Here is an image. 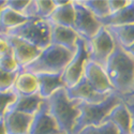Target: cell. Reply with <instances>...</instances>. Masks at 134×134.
<instances>
[{
  "label": "cell",
  "mask_w": 134,
  "mask_h": 134,
  "mask_svg": "<svg viewBox=\"0 0 134 134\" xmlns=\"http://www.w3.org/2000/svg\"><path fill=\"white\" fill-rule=\"evenodd\" d=\"M43 102L44 99H42L39 93L32 96H17L15 102L9 106L8 110H14L26 115L35 116Z\"/></svg>",
  "instance_id": "cell-18"
},
{
  "label": "cell",
  "mask_w": 134,
  "mask_h": 134,
  "mask_svg": "<svg viewBox=\"0 0 134 134\" xmlns=\"http://www.w3.org/2000/svg\"><path fill=\"white\" fill-rule=\"evenodd\" d=\"M74 53L61 46L49 44L44 48L39 57L20 69L23 72L31 74L48 73V74H62L65 66L72 59Z\"/></svg>",
  "instance_id": "cell-3"
},
{
  "label": "cell",
  "mask_w": 134,
  "mask_h": 134,
  "mask_svg": "<svg viewBox=\"0 0 134 134\" xmlns=\"http://www.w3.org/2000/svg\"><path fill=\"white\" fill-rule=\"evenodd\" d=\"M105 28L113 37L115 43L120 47L124 48L134 43V24Z\"/></svg>",
  "instance_id": "cell-23"
},
{
  "label": "cell",
  "mask_w": 134,
  "mask_h": 134,
  "mask_svg": "<svg viewBox=\"0 0 134 134\" xmlns=\"http://www.w3.org/2000/svg\"><path fill=\"white\" fill-rule=\"evenodd\" d=\"M77 102L66 97L64 88L59 89L46 100L49 114L63 134H73L75 122L80 116Z\"/></svg>",
  "instance_id": "cell-4"
},
{
  "label": "cell",
  "mask_w": 134,
  "mask_h": 134,
  "mask_svg": "<svg viewBox=\"0 0 134 134\" xmlns=\"http://www.w3.org/2000/svg\"><path fill=\"white\" fill-rule=\"evenodd\" d=\"M4 2H5V1H1V0H0V11H1V9L3 8V5H4Z\"/></svg>",
  "instance_id": "cell-36"
},
{
  "label": "cell",
  "mask_w": 134,
  "mask_h": 134,
  "mask_svg": "<svg viewBox=\"0 0 134 134\" xmlns=\"http://www.w3.org/2000/svg\"><path fill=\"white\" fill-rule=\"evenodd\" d=\"M17 94L13 89L8 91H0V118H2L8 110L9 106L15 102Z\"/></svg>",
  "instance_id": "cell-27"
},
{
  "label": "cell",
  "mask_w": 134,
  "mask_h": 134,
  "mask_svg": "<svg viewBox=\"0 0 134 134\" xmlns=\"http://www.w3.org/2000/svg\"><path fill=\"white\" fill-rule=\"evenodd\" d=\"M84 5L97 19H101L110 14L108 1H94V0H83L79 1Z\"/></svg>",
  "instance_id": "cell-24"
},
{
  "label": "cell",
  "mask_w": 134,
  "mask_h": 134,
  "mask_svg": "<svg viewBox=\"0 0 134 134\" xmlns=\"http://www.w3.org/2000/svg\"><path fill=\"white\" fill-rule=\"evenodd\" d=\"M4 38V40L8 42V44L11 47V51L13 53V56L19 65L20 69L28 65L32 61H35L41 54V49L32 45L29 42L9 35H0Z\"/></svg>",
  "instance_id": "cell-9"
},
{
  "label": "cell",
  "mask_w": 134,
  "mask_h": 134,
  "mask_svg": "<svg viewBox=\"0 0 134 134\" xmlns=\"http://www.w3.org/2000/svg\"><path fill=\"white\" fill-rule=\"evenodd\" d=\"M77 134H119V132L111 122L104 121L99 127H93V126L86 127Z\"/></svg>",
  "instance_id": "cell-25"
},
{
  "label": "cell",
  "mask_w": 134,
  "mask_h": 134,
  "mask_svg": "<svg viewBox=\"0 0 134 134\" xmlns=\"http://www.w3.org/2000/svg\"><path fill=\"white\" fill-rule=\"evenodd\" d=\"M105 121L111 122L119 134H131L132 116L122 102L110 110Z\"/></svg>",
  "instance_id": "cell-17"
},
{
  "label": "cell",
  "mask_w": 134,
  "mask_h": 134,
  "mask_svg": "<svg viewBox=\"0 0 134 134\" xmlns=\"http://www.w3.org/2000/svg\"><path fill=\"white\" fill-rule=\"evenodd\" d=\"M30 1H5L4 2V7L13 10L14 12H17L19 14H23L24 15V12L26 8L28 7Z\"/></svg>",
  "instance_id": "cell-29"
},
{
  "label": "cell",
  "mask_w": 134,
  "mask_h": 134,
  "mask_svg": "<svg viewBox=\"0 0 134 134\" xmlns=\"http://www.w3.org/2000/svg\"><path fill=\"white\" fill-rule=\"evenodd\" d=\"M61 134H63V133H61Z\"/></svg>",
  "instance_id": "cell-37"
},
{
  "label": "cell",
  "mask_w": 134,
  "mask_h": 134,
  "mask_svg": "<svg viewBox=\"0 0 134 134\" xmlns=\"http://www.w3.org/2000/svg\"><path fill=\"white\" fill-rule=\"evenodd\" d=\"M33 116L7 110L2 117L7 134H28Z\"/></svg>",
  "instance_id": "cell-13"
},
{
  "label": "cell",
  "mask_w": 134,
  "mask_h": 134,
  "mask_svg": "<svg viewBox=\"0 0 134 134\" xmlns=\"http://www.w3.org/2000/svg\"><path fill=\"white\" fill-rule=\"evenodd\" d=\"M0 134H7V131H5V128H4V124H3L2 118H0Z\"/></svg>",
  "instance_id": "cell-34"
},
{
  "label": "cell",
  "mask_w": 134,
  "mask_h": 134,
  "mask_svg": "<svg viewBox=\"0 0 134 134\" xmlns=\"http://www.w3.org/2000/svg\"><path fill=\"white\" fill-rule=\"evenodd\" d=\"M124 51L127 54H129L131 57L134 59V43L131 44V45H129V46H127V47H124Z\"/></svg>",
  "instance_id": "cell-33"
},
{
  "label": "cell",
  "mask_w": 134,
  "mask_h": 134,
  "mask_svg": "<svg viewBox=\"0 0 134 134\" xmlns=\"http://www.w3.org/2000/svg\"><path fill=\"white\" fill-rule=\"evenodd\" d=\"M51 24V44L61 46L69 49L70 52L75 53L76 42L79 40V36L72 28L63 27L60 25Z\"/></svg>",
  "instance_id": "cell-14"
},
{
  "label": "cell",
  "mask_w": 134,
  "mask_h": 134,
  "mask_svg": "<svg viewBox=\"0 0 134 134\" xmlns=\"http://www.w3.org/2000/svg\"><path fill=\"white\" fill-rule=\"evenodd\" d=\"M54 4L56 8L47 20L56 25L74 29L75 11L73 1H58V0L56 1L54 0Z\"/></svg>",
  "instance_id": "cell-15"
},
{
  "label": "cell",
  "mask_w": 134,
  "mask_h": 134,
  "mask_svg": "<svg viewBox=\"0 0 134 134\" xmlns=\"http://www.w3.org/2000/svg\"><path fill=\"white\" fill-rule=\"evenodd\" d=\"M11 52V47L2 36H0V56Z\"/></svg>",
  "instance_id": "cell-32"
},
{
  "label": "cell",
  "mask_w": 134,
  "mask_h": 134,
  "mask_svg": "<svg viewBox=\"0 0 134 134\" xmlns=\"http://www.w3.org/2000/svg\"><path fill=\"white\" fill-rule=\"evenodd\" d=\"M28 19L30 18L3 5L0 11V35H7L10 30L26 23Z\"/></svg>",
  "instance_id": "cell-21"
},
{
  "label": "cell",
  "mask_w": 134,
  "mask_h": 134,
  "mask_svg": "<svg viewBox=\"0 0 134 134\" xmlns=\"http://www.w3.org/2000/svg\"><path fill=\"white\" fill-rule=\"evenodd\" d=\"M85 43L88 59L104 68L108 58L116 47V43L108 30L102 26L92 39L85 41Z\"/></svg>",
  "instance_id": "cell-6"
},
{
  "label": "cell",
  "mask_w": 134,
  "mask_h": 134,
  "mask_svg": "<svg viewBox=\"0 0 134 134\" xmlns=\"http://www.w3.org/2000/svg\"><path fill=\"white\" fill-rule=\"evenodd\" d=\"M121 103V97L118 92L111 91L104 101L100 103H87L77 102V108L80 110V116L77 118L73 134H77L84 128L93 126L99 127L105 121L110 110Z\"/></svg>",
  "instance_id": "cell-2"
},
{
  "label": "cell",
  "mask_w": 134,
  "mask_h": 134,
  "mask_svg": "<svg viewBox=\"0 0 134 134\" xmlns=\"http://www.w3.org/2000/svg\"><path fill=\"white\" fill-rule=\"evenodd\" d=\"M73 5L75 11L74 31L84 41H89L99 32L102 25L79 1H73Z\"/></svg>",
  "instance_id": "cell-8"
},
{
  "label": "cell",
  "mask_w": 134,
  "mask_h": 134,
  "mask_svg": "<svg viewBox=\"0 0 134 134\" xmlns=\"http://www.w3.org/2000/svg\"><path fill=\"white\" fill-rule=\"evenodd\" d=\"M84 77L98 93L108 94L111 91H115L108 81V77L103 66L93 61H90L89 59L86 61L84 66Z\"/></svg>",
  "instance_id": "cell-10"
},
{
  "label": "cell",
  "mask_w": 134,
  "mask_h": 134,
  "mask_svg": "<svg viewBox=\"0 0 134 134\" xmlns=\"http://www.w3.org/2000/svg\"><path fill=\"white\" fill-rule=\"evenodd\" d=\"M87 60L88 54L86 49V43L83 39L79 38L73 57L61 74L64 88L74 86L84 76V66Z\"/></svg>",
  "instance_id": "cell-7"
},
{
  "label": "cell",
  "mask_w": 134,
  "mask_h": 134,
  "mask_svg": "<svg viewBox=\"0 0 134 134\" xmlns=\"http://www.w3.org/2000/svg\"><path fill=\"white\" fill-rule=\"evenodd\" d=\"M64 90L66 97L70 100H72V101L87 102V103H100L104 101L109 94V93L101 94L94 91L84 76L74 86L64 88Z\"/></svg>",
  "instance_id": "cell-11"
},
{
  "label": "cell",
  "mask_w": 134,
  "mask_h": 134,
  "mask_svg": "<svg viewBox=\"0 0 134 134\" xmlns=\"http://www.w3.org/2000/svg\"><path fill=\"white\" fill-rule=\"evenodd\" d=\"M104 70L116 92L126 94L134 90V59L117 44Z\"/></svg>",
  "instance_id": "cell-1"
},
{
  "label": "cell",
  "mask_w": 134,
  "mask_h": 134,
  "mask_svg": "<svg viewBox=\"0 0 134 134\" xmlns=\"http://www.w3.org/2000/svg\"><path fill=\"white\" fill-rule=\"evenodd\" d=\"M39 83V94L42 99L47 100L59 89L64 88L61 74L40 73L35 74Z\"/></svg>",
  "instance_id": "cell-16"
},
{
  "label": "cell",
  "mask_w": 134,
  "mask_h": 134,
  "mask_svg": "<svg viewBox=\"0 0 134 134\" xmlns=\"http://www.w3.org/2000/svg\"><path fill=\"white\" fill-rule=\"evenodd\" d=\"M54 1H42V0H32L26 8L24 15L28 18H42L47 19L55 10Z\"/></svg>",
  "instance_id": "cell-22"
},
{
  "label": "cell",
  "mask_w": 134,
  "mask_h": 134,
  "mask_svg": "<svg viewBox=\"0 0 134 134\" xmlns=\"http://www.w3.org/2000/svg\"><path fill=\"white\" fill-rule=\"evenodd\" d=\"M98 20L103 27H115L134 24V1H130L129 4L124 9L110 13L108 16Z\"/></svg>",
  "instance_id": "cell-19"
},
{
  "label": "cell",
  "mask_w": 134,
  "mask_h": 134,
  "mask_svg": "<svg viewBox=\"0 0 134 134\" xmlns=\"http://www.w3.org/2000/svg\"><path fill=\"white\" fill-rule=\"evenodd\" d=\"M12 89L17 96H32L39 93V83L37 76L20 70Z\"/></svg>",
  "instance_id": "cell-20"
},
{
  "label": "cell",
  "mask_w": 134,
  "mask_h": 134,
  "mask_svg": "<svg viewBox=\"0 0 134 134\" xmlns=\"http://www.w3.org/2000/svg\"><path fill=\"white\" fill-rule=\"evenodd\" d=\"M7 35L20 38L43 51L51 44V24L47 19L30 18Z\"/></svg>",
  "instance_id": "cell-5"
},
{
  "label": "cell",
  "mask_w": 134,
  "mask_h": 134,
  "mask_svg": "<svg viewBox=\"0 0 134 134\" xmlns=\"http://www.w3.org/2000/svg\"><path fill=\"white\" fill-rule=\"evenodd\" d=\"M130 1H115V0H108V5H109V11L110 13L117 12V11L124 9L129 4Z\"/></svg>",
  "instance_id": "cell-31"
},
{
  "label": "cell",
  "mask_w": 134,
  "mask_h": 134,
  "mask_svg": "<svg viewBox=\"0 0 134 134\" xmlns=\"http://www.w3.org/2000/svg\"><path fill=\"white\" fill-rule=\"evenodd\" d=\"M131 134H134V117H132V125H131Z\"/></svg>",
  "instance_id": "cell-35"
},
{
  "label": "cell",
  "mask_w": 134,
  "mask_h": 134,
  "mask_svg": "<svg viewBox=\"0 0 134 134\" xmlns=\"http://www.w3.org/2000/svg\"><path fill=\"white\" fill-rule=\"evenodd\" d=\"M0 69L5 71V72H17L20 70L19 65L17 64L12 51L0 56Z\"/></svg>",
  "instance_id": "cell-26"
},
{
  "label": "cell",
  "mask_w": 134,
  "mask_h": 134,
  "mask_svg": "<svg viewBox=\"0 0 134 134\" xmlns=\"http://www.w3.org/2000/svg\"><path fill=\"white\" fill-rule=\"evenodd\" d=\"M20 72H5L3 70L0 69V91H8L11 90L13 88V85L15 83V80L18 75V73Z\"/></svg>",
  "instance_id": "cell-28"
},
{
  "label": "cell",
  "mask_w": 134,
  "mask_h": 134,
  "mask_svg": "<svg viewBox=\"0 0 134 134\" xmlns=\"http://www.w3.org/2000/svg\"><path fill=\"white\" fill-rule=\"evenodd\" d=\"M120 97H121L122 104L129 110L131 116L134 117V90L126 94H120Z\"/></svg>",
  "instance_id": "cell-30"
},
{
  "label": "cell",
  "mask_w": 134,
  "mask_h": 134,
  "mask_svg": "<svg viewBox=\"0 0 134 134\" xmlns=\"http://www.w3.org/2000/svg\"><path fill=\"white\" fill-rule=\"evenodd\" d=\"M56 121L48 111L46 100H44L40 109L32 118L28 134H61Z\"/></svg>",
  "instance_id": "cell-12"
}]
</instances>
